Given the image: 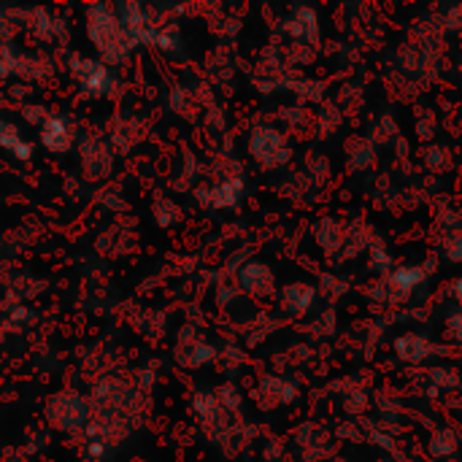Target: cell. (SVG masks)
I'll list each match as a JSON object with an SVG mask.
<instances>
[{"mask_svg": "<svg viewBox=\"0 0 462 462\" xmlns=\"http://www.w3.org/2000/svg\"><path fill=\"white\" fill-rule=\"evenodd\" d=\"M87 14H89L87 32H89V41L95 43V49L100 51L103 62L108 65V62L125 60L133 49V41L127 38L125 27L119 24L116 11H111L103 3H92L87 8Z\"/></svg>", "mask_w": 462, "mask_h": 462, "instance_id": "6da1fadb", "label": "cell"}, {"mask_svg": "<svg viewBox=\"0 0 462 462\" xmlns=\"http://www.w3.org/2000/svg\"><path fill=\"white\" fill-rule=\"evenodd\" d=\"M70 76L76 79V84L81 87L84 95L89 97H103L114 89L116 79L111 65H106L100 57H84V54H73L70 57Z\"/></svg>", "mask_w": 462, "mask_h": 462, "instance_id": "7a4b0ae2", "label": "cell"}, {"mask_svg": "<svg viewBox=\"0 0 462 462\" xmlns=\"http://www.w3.org/2000/svg\"><path fill=\"white\" fill-rule=\"evenodd\" d=\"M38 138H41V143H43L46 152L65 154L76 143V127L62 114H46V119L38 125Z\"/></svg>", "mask_w": 462, "mask_h": 462, "instance_id": "3957f363", "label": "cell"}, {"mask_svg": "<svg viewBox=\"0 0 462 462\" xmlns=\"http://www.w3.org/2000/svg\"><path fill=\"white\" fill-rule=\"evenodd\" d=\"M252 154L263 162V165H279L290 157L287 146H284V138L271 130V127H257L254 135H252Z\"/></svg>", "mask_w": 462, "mask_h": 462, "instance_id": "277c9868", "label": "cell"}, {"mask_svg": "<svg viewBox=\"0 0 462 462\" xmlns=\"http://www.w3.org/2000/svg\"><path fill=\"white\" fill-rule=\"evenodd\" d=\"M0 149L19 162H27L32 157V143L24 138V133L14 122H8L3 116H0Z\"/></svg>", "mask_w": 462, "mask_h": 462, "instance_id": "5b68a950", "label": "cell"}, {"mask_svg": "<svg viewBox=\"0 0 462 462\" xmlns=\"http://www.w3.org/2000/svg\"><path fill=\"white\" fill-rule=\"evenodd\" d=\"M244 195V181L241 179H227L217 187H211L208 192H203V200H208L214 208H233Z\"/></svg>", "mask_w": 462, "mask_h": 462, "instance_id": "8992f818", "label": "cell"}, {"mask_svg": "<svg viewBox=\"0 0 462 462\" xmlns=\"http://www.w3.org/2000/svg\"><path fill=\"white\" fill-rule=\"evenodd\" d=\"M422 279H425L422 268H401V271H395V276H393V287L401 290V292H409V290H414Z\"/></svg>", "mask_w": 462, "mask_h": 462, "instance_id": "52a82bcc", "label": "cell"}, {"mask_svg": "<svg viewBox=\"0 0 462 462\" xmlns=\"http://www.w3.org/2000/svg\"><path fill=\"white\" fill-rule=\"evenodd\" d=\"M303 27H309V35L314 38L317 35V16L309 11V8H300L298 14H295V19H292V24H290V32L292 35H303Z\"/></svg>", "mask_w": 462, "mask_h": 462, "instance_id": "ba28073f", "label": "cell"}, {"mask_svg": "<svg viewBox=\"0 0 462 462\" xmlns=\"http://www.w3.org/2000/svg\"><path fill=\"white\" fill-rule=\"evenodd\" d=\"M449 330L455 333V338H460L462 341V314H455V317L449 319Z\"/></svg>", "mask_w": 462, "mask_h": 462, "instance_id": "9c48e42d", "label": "cell"}, {"mask_svg": "<svg viewBox=\"0 0 462 462\" xmlns=\"http://www.w3.org/2000/svg\"><path fill=\"white\" fill-rule=\"evenodd\" d=\"M455 295H457V300H460V306H462V279L457 282V287H455Z\"/></svg>", "mask_w": 462, "mask_h": 462, "instance_id": "30bf717a", "label": "cell"}]
</instances>
